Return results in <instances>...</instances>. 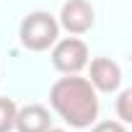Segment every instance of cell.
<instances>
[{"label":"cell","mask_w":132,"mask_h":132,"mask_svg":"<svg viewBox=\"0 0 132 132\" xmlns=\"http://www.w3.org/2000/svg\"><path fill=\"white\" fill-rule=\"evenodd\" d=\"M52 109L68 122L70 127H88L98 117V96L88 78H78L75 73L68 78H60L49 91Z\"/></svg>","instance_id":"6da1fadb"},{"label":"cell","mask_w":132,"mask_h":132,"mask_svg":"<svg viewBox=\"0 0 132 132\" xmlns=\"http://www.w3.org/2000/svg\"><path fill=\"white\" fill-rule=\"evenodd\" d=\"M18 36H21V44H23L26 49H31V52H44V49H49V47L57 42V36H60V23L54 21V16L36 11V13H29V16L21 21Z\"/></svg>","instance_id":"7a4b0ae2"},{"label":"cell","mask_w":132,"mask_h":132,"mask_svg":"<svg viewBox=\"0 0 132 132\" xmlns=\"http://www.w3.org/2000/svg\"><path fill=\"white\" fill-rule=\"evenodd\" d=\"M52 65L60 70V73H80L86 65H88V47L83 39L78 36H68V39H62L54 44L52 49Z\"/></svg>","instance_id":"3957f363"},{"label":"cell","mask_w":132,"mask_h":132,"mask_svg":"<svg viewBox=\"0 0 132 132\" xmlns=\"http://www.w3.org/2000/svg\"><path fill=\"white\" fill-rule=\"evenodd\" d=\"M93 18H96V13L88 0H65L57 23L70 34H86L93 26Z\"/></svg>","instance_id":"277c9868"},{"label":"cell","mask_w":132,"mask_h":132,"mask_svg":"<svg viewBox=\"0 0 132 132\" xmlns=\"http://www.w3.org/2000/svg\"><path fill=\"white\" fill-rule=\"evenodd\" d=\"M91 86L96 91H104V93H111L122 86V70L119 65L109 57H96L91 60Z\"/></svg>","instance_id":"5b68a950"},{"label":"cell","mask_w":132,"mask_h":132,"mask_svg":"<svg viewBox=\"0 0 132 132\" xmlns=\"http://www.w3.org/2000/svg\"><path fill=\"white\" fill-rule=\"evenodd\" d=\"M18 132H47L52 127V119H49V111L39 104H29L23 109L16 111V124H13Z\"/></svg>","instance_id":"8992f818"},{"label":"cell","mask_w":132,"mask_h":132,"mask_svg":"<svg viewBox=\"0 0 132 132\" xmlns=\"http://www.w3.org/2000/svg\"><path fill=\"white\" fill-rule=\"evenodd\" d=\"M16 111L18 106L11 98H0V132H11L16 124Z\"/></svg>","instance_id":"52a82bcc"},{"label":"cell","mask_w":132,"mask_h":132,"mask_svg":"<svg viewBox=\"0 0 132 132\" xmlns=\"http://www.w3.org/2000/svg\"><path fill=\"white\" fill-rule=\"evenodd\" d=\"M117 114H119L122 124L132 122V91H122L119 93V98H117Z\"/></svg>","instance_id":"ba28073f"},{"label":"cell","mask_w":132,"mask_h":132,"mask_svg":"<svg viewBox=\"0 0 132 132\" xmlns=\"http://www.w3.org/2000/svg\"><path fill=\"white\" fill-rule=\"evenodd\" d=\"M91 132H127V127H124L122 122H114V119H111V122H98Z\"/></svg>","instance_id":"9c48e42d"},{"label":"cell","mask_w":132,"mask_h":132,"mask_svg":"<svg viewBox=\"0 0 132 132\" xmlns=\"http://www.w3.org/2000/svg\"><path fill=\"white\" fill-rule=\"evenodd\" d=\"M47 132H65V129H52V127H49V129H47Z\"/></svg>","instance_id":"30bf717a"}]
</instances>
